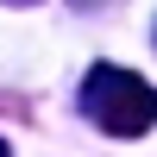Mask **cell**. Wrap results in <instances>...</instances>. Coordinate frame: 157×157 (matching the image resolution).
Masks as SVG:
<instances>
[{
    "label": "cell",
    "instance_id": "6da1fadb",
    "mask_svg": "<svg viewBox=\"0 0 157 157\" xmlns=\"http://www.w3.org/2000/svg\"><path fill=\"white\" fill-rule=\"evenodd\" d=\"M82 113L101 132H113V138H138V132L157 126V88L138 82L120 63H94L88 82H82Z\"/></svg>",
    "mask_w": 157,
    "mask_h": 157
},
{
    "label": "cell",
    "instance_id": "7a4b0ae2",
    "mask_svg": "<svg viewBox=\"0 0 157 157\" xmlns=\"http://www.w3.org/2000/svg\"><path fill=\"white\" fill-rule=\"evenodd\" d=\"M6 6H32V0H6Z\"/></svg>",
    "mask_w": 157,
    "mask_h": 157
},
{
    "label": "cell",
    "instance_id": "3957f363",
    "mask_svg": "<svg viewBox=\"0 0 157 157\" xmlns=\"http://www.w3.org/2000/svg\"><path fill=\"white\" fill-rule=\"evenodd\" d=\"M0 157H6V145H0Z\"/></svg>",
    "mask_w": 157,
    "mask_h": 157
}]
</instances>
